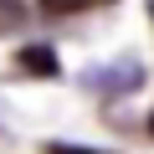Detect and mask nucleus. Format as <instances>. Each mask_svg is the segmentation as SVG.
I'll return each mask as SVG.
<instances>
[{"label": "nucleus", "instance_id": "f257e3e1", "mask_svg": "<svg viewBox=\"0 0 154 154\" xmlns=\"http://www.w3.org/2000/svg\"><path fill=\"white\" fill-rule=\"evenodd\" d=\"M16 72H26V77H57V51L46 41H31V46L16 51Z\"/></svg>", "mask_w": 154, "mask_h": 154}, {"label": "nucleus", "instance_id": "f03ea898", "mask_svg": "<svg viewBox=\"0 0 154 154\" xmlns=\"http://www.w3.org/2000/svg\"><path fill=\"white\" fill-rule=\"evenodd\" d=\"M88 82H93V88H103V93H128V88H139V82H144V72H139V62H118V67L93 72Z\"/></svg>", "mask_w": 154, "mask_h": 154}, {"label": "nucleus", "instance_id": "7ed1b4c3", "mask_svg": "<svg viewBox=\"0 0 154 154\" xmlns=\"http://www.w3.org/2000/svg\"><path fill=\"white\" fill-rule=\"evenodd\" d=\"M41 5V16H77V11H98V5H108V0H36Z\"/></svg>", "mask_w": 154, "mask_h": 154}, {"label": "nucleus", "instance_id": "20e7f679", "mask_svg": "<svg viewBox=\"0 0 154 154\" xmlns=\"http://www.w3.org/2000/svg\"><path fill=\"white\" fill-rule=\"evenodd\" d=\"M46 154H103V149H72V144H46Z\"/></svg>", "mask_w": 154, "mask_h": 154}, {"label": "nucleus", "instance_id": "39448f33", "mask_svg": "<svg viewBox=\"0 0 154 154\" xmlns=\"http://www.w3.org/2000/svg\"><path fill=\"white\" fill-rule=\"evenodd\" d=\"M149 134H154V113H149Z\"/></svg>", "mask_w": 154, "mask_h": 154}, {"label": "nucleus", "instance_id": "423d86ee", "mask_svg": "<svg viewBox=\"0 0 154 154\" xmlns=\"http://www.w3.org/2000/svg\"><path fill=\"white\" fill-rule=\"evenodd\" d=\"M149 11H154V5H149Z\"/></svg>", "mask_w": 154, "mask_h": 154}]
</instances>
